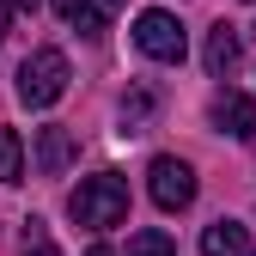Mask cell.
<instances>
[{
	"label": "cell",
	"instance_id": "7a4b0ae2",
	"mask_svg": "<svg viewBox=\"0 0 256 256\" xmlns=\"http://www.w3.org/2000/svg\"><path fill=\"white\" fill-rule=\"evenodd\" d=\"M61 92H68V55H61V49L24 55V68H18V98H24L30 110H49Z\"/></svg>",
	"mask_w": 256,
	"mask_h": 256
},
{
	"label": "cell",
	"instance_id": "8992f818",
	"mask_svg": "<svg viewBox=\"0 0 256 256\" xmlns=\"http://www.w3.org/2000/svg\"><path fill=\"white\" fill-rule=\"evenodd\" d=\"M214 122L226 128L232 140H256V98H244V92H220V98H214Z\"/></svg>",
	"mask_w": 256,
	"mask_h": 256
},
{
	"label": "cell",
	"instance_id": "5bb4252c",
	"mask_svg": "<svg viewBox=\"0 0 256 256\" xmlns=\"http://www.w3.org/2000/svg\"><path fill=\"white\" fill-rule=\"evenodd\" d=\"M12 30V0H0V37Z\"/></svg>",
	"mask_w": 256,
	"mask_h": 256
},
{
	"label": "cell",
	"instance_id": "52a82bcc",
	"mask_svg": "<svg viewBox=\"0 0 256 256\" xmlns=\"http://www.w3.org/2000/svg\"><path fill=\"white\" fill-rule=\"evenodd\" d=\"M68 165H74V134H68V128H37V171L61 177Z\"/></svg>",
	"mask_w": 256,
	"mask_h": 256
},
{
	"label": "cell",
	"instance_id": "8fae6325",
	"mask_svg": "<svg viewBox=\"0 0 256 256\" xmlns=\"http://www.w3.org/2000/svg\"><path fill=\"white\" fill-rule=\"evenodd\" d=\"M24 177V140L0 122V183H18Z\"/></svg>",
	"mask_w": 256,
	"mask_h": 256
},
{
	"label": "cell",
	"instance_id": "ac0fdd59",
	"mask_svg": "<svg viewBox=\"0 0 256 256\" xmlns=\"http://www.w3.org/2000/svg\"><path fill=\"white\" fill-rule=\"evenodd\" d=\"M244 256H250V250H244Z\"/></svg>",
	"mask_w": 256,
	"mask_h": 256
},
{
	"label": "cell",
	"instance_id": "9a60e30c",
	"mask_svg": "<svg viewBox=\"0 0 256 256\" xmlns=\"http://www.w3.org/2000/svg\"><path fill=\"white\" fill-rule=\"evenodd\" d=\"M86 256H116V250H110V244H92V250H86Z\"/></svg>",
	"mask_w": 256,
	"mask_h": 256
},
{
	"label": "cell",
	"instance_id": "9c48e42d",
	"mask_svg": "<svg viewBox=\"0 0 256 256\" xmlns=\"http://www.w3.org/2000/svg\"><path fill=\"white\" fill-rule=\"evenodd\" d=\"M244 250H250V238H244L238 220H214L202 232V256H244Z\"/></svg>",
	"mask_w": 256,
	"mask_h": 256
},
{
	"label": "cell",
	"instance_id": "4fadbf2b",
	"mask_svg": "<svg viewBox=\"0 0 256 256\" xmlns=\"http://www.w3.org/2000/svg\"><path fill=\"white\" fill-rule=\"evenodd\" d=\"M18 244H24V256H61V250H55V238H49V226H43V220H24V238H18Z\"/></svg>",
	"mask_w": 256,
	"mask_h": 256
},
{
	"label": "cell",
	"instance_id": "6da1fadb",
	"mask_svg": "<svg viewBox=\"0 0 256 256\" xmlns=\"http://www.w3.org/2000/svg\"><path fill=\"white\" fill-rule=\"evenodd\" d=\"M68 214L80 220V226H92V232L122 226V220H128V177L122 171H92V177H80V189L68 196Z\"/></svg>",
	"mask_w": 256,
	"mask_h": 256
},
{
	"label": "cell",
	"instance_id": "3957f363",
	"mask_svg": "<svg viewBox=\"0 0 256 256\" xmlns=\"http://www.w3.org/2000/svg\"><path fill=\"white\" fill-rule=\"evenodd\" d=\"M134 49L140 55H152V61H183L189 55V30H183V18L177 12H140L134 18Z\"/></svg>",
	"mask_w": 256,
	"mask_h": 256
},
{
	"label": "cell",
	"instance_id": "5b68a950",
	"mask_svg": "<svg viewBox=\"0 0 256 256\" xmlns=\"http://www.w3.org/2000/svg\"><path fill=\"white\" fill-rule=\"evenodd\" d=\"M202 61H208V74H214V80H232V74H238V61H244V37H238L232 24H214V30H208Z\"/></svg>",
	"mask_w": 256,
	"mask_h": 256
},
{
	"label": "cell",
	"instance_id": "7c38bea8",
	"mask_svg": "<svg viewBox=\"0 0 256 256\" xmlns=\"http://www.w3.org/2000/svg\"><path fill=\"white\" fill-rule=\"evenodd\" d=\"M128 256H177V244L158 232V226H146V232H134V238H128Z\"/></svg>",
	"mask_w": 256,
	"mask_h": 256
},
{
	"label": "cell",
	"instance_id": "30bf717a",
	"mask_svg": "<svg viewBox=\"0 0 256 256\" xmlns=\"http://www.w3.org/2000/svg\"><path fill=\"white\" fill-rule=\"evenodd\" d=\"M152 110H158V92H152V86H134V92L122 98V134H146Z\"/></svg>",
	"mask_w": 256,
	"mask_h": 256
},
{
	"label": "cell",
	"instance_id": "ba28073f",
	"mask_svg": "<svg viewBox=\"0 0 256 256\" xmlns=\"http://www.w3.org/2000/svg\"><path fill=\"white\" fill-rule=\"evenodd\" d=\"M55 12L80 24V37H104V24H110V6L104 0H55Z\"/></svg>",
	"mask_w": 256,
	"mask_h": 256
},
{
	"label": "cell",
	"instance_id": "2e32d148",
	"mask_svg": "<svg viewBox=\"0 0 256 256\" xmlns=\"http://www.w3.org/2000/svg\"><path fill=\"white\" fill-rule=\"evenodd\" d=\"M104 6H110V12H116V6H122V0H104Z\"/></svg>",
	"mask_w": 256,
	"mask_h": 256
},
{
	"label": "cell",
	"instance_id": "277c9868",
	"mask_svg": "<svg viewBox=\"0 0 256 256\" xmlns=\"http://www.w3.org/2000/svg\"><path fill=\"white\" fill-rule=\"evenodd\" d=\"M146 189H152V202L165 208V214H183L189 202H196V171H189L183 158L158 152L152 165H146Z\"/></svg>",
	"mask_w": 256,
	"mask_h": 256
},
{
	"label": "cell",
	"instance_id": "e0dca14e",
	"mask_svg": "<svg viewBox=\"0 0 256 256\" xmlns=\"http://www.w3.org/2000/svg\"><path fill=\"white\" fill-rule=\"evenodd\" d=\"M18 6H30V0H18Z\"/></svg>",
	"mask_w": 256,
	"mask_h": 256
}]
</instances>
